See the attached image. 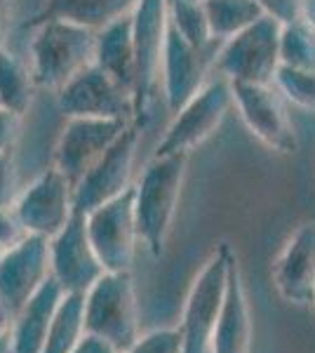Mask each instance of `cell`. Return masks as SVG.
I'll use <instances>...</instances> for the list:
<instances>
[{
  "mask_svg": "<svg viewBox=\"0 0 315 353\" xmlns=\"http://www.w3.org/2000/svg\"><path fill=\"white\" fill-rule=\"evenodd\" d=\"M31 41V73L38 88L59 92L78 73L94 64L96 31L68 19H48Z\"/></svg>",
  "mask_w": 315,
  "mask_h": 353,
  "instance_id": "cell-1",
  "label": "cell"
},
{
  "mask_svg": "<svg viewBox=\"0 0 315 353\" xmlns=\"http://www.w3.org/2000/svg\"><path fill=\"white\" fill-rule=\"evenodd\" d=\"M188 153L153 156L146 163L139 181L134 184V212L139 226V241L160 257L165 250V238L170 233L174 210L179 203L181 181H184Z\"/></svg>",
  "mask_w": 315,
  "mask_h": 353,
  "instance_id": "cell-2",
  "label": "cell"
},
{
  "mask_svg": "<svg viewBox=\"0 0 315 353\" xmlns=\"http://www.w3.org/2000/svg\"><path fill=\"white\" fill-rule=\"evenodd\" d=\"M233 261H236V254L231 245L223 243L214 250V254L193 281L179 325L181 339H184L181 353H210L212 337H214L223 301H226L228 273H231Z\"/></svg>",
  "mask_w": 315,
  "mask_h": 353,
  "instance_id": "cell-3",
  "label": "cell"
},
{
  "mask_svg": "<svg viewBox=\"0 0 315 353\" xmlns=\"http://www.w3.org/2000/svg\"><path fill=\"white\" fill-rule=\"evenodd\" d=\"M167 3L165 0H139L132 10L136 52V83H134V123L144 130L153 118V101L163 78V54L167 41Z\"/></svg>",
  "mask_w": 315,
  "mask_h": 353,
  "instance_id": "cell-4",
  "label": "cell"
},
{
  "mask_svg": "<svg viewBox=\"0 0 315 353\" xmlns=\"http://www.w3.org/2000/svg\"><path fill=\"white\" fill-rule=\"evenodd\" d=\"M85 325H88V334L108 341L120 353L128 351L141 337L130 271H106L88 290Z\"/></svg>",
  "mask_w": 315,
  "mask_h": 353,
  "instance_id": "cell-5",
  "label": "cell"
},
{
  "mask_svg": "<svg viewBox=\"0 0 315 353\" xmlns=\"http://www.w3.org/2000/svg\"><path fill=\"white\" fill-rule=\"evenodd\" d=\"M280 28L283 24L266 14L228 38L216 57V73L231 83L271 85L280 68Z\"/></svg>",
  "mask_w": 315,
  "mask_h": 353,
  "instance_id": "cell-6",
  "label": "cell"
},
{
  "mask_svg": "<svg viewBox=\"0 0 315 353\" xmlns=\"http://www.w3.org/2000/svg\"><path fill=\"white\" fill-rule=\"evenodd\" d=\"M233 104V88L228 78L219 76L205 85L188 104L174 113L167 132L158 141L153 156H172V153H191L198 144L219 128L226 111Z\"/></svg>",
  "mask_w": 315,
  "mask_h": 353,
  "instance_id": "cell-7",
  "label": "cell"
},
{
  "mask_svg": "<svg viewBox=\"0 0 315 353\" xmlns=\"http://www.w3.org/2000/svg\"><path fill=\"white\" fill-rule=\"evenodd\" d=\"M88 233L106 271H130L134 261L139 226L134 212V184L123 196L85 212Z\"/></svg>",
  "mask_w": 315,
  "mask_h": 353,
  "instance_id": "cell-8",
  "label": "cell"
},
{
  "mask_svg": "<svg viewBox=\"0 0 315 353\" xmlns=\"http://www.w3.org/2000/svg\"><path fill=\"white\" fill-rule=\"evenodd\" d=\"M14 210L24 221L28 236L54 238L76 212V186L57 168L40 172L19 196Z\"/></svg>",
  "mask_w": 315,
  "mask_h": 353,
  "instance_id": "cell-9",
  "label": "cell"
},
{
  "mask_svg": "<svg viewBox=\"0 0 315 353\" xmlns=\"http://www.w3.org/2000/svg\"><path fill=\"white\" fill-rule=\"evenodd\" d=\"M223 41L198 48L186 41L174 26H167L163 54V92L167 109L176 113L205 88V78L214 68Z\"/></svg>",
  "mask_w": 315,
  "mask_h": 353,
  "instance_id": "cell-10",
  "label": "cell"
},
{
  "mask_svg": "<svg viewBox=\"0 0 315 353\" xmlns=\"http://www.w3.org/2000/svg\"><path fill=\"white\" fill-rule=\"evenodd\" d=\"M59 109L68 118L134 121V97L101 66H88L57 92Z\"/></svg>",
  "mask_w": 315,
  "mask_h": 353,
  "instance_id": "cell-11",
  "label": "cell"
},
{
  "mask_svg": "<svg viewBox=\"0 0 315 353\" xmlns=\"http://www.w3.org/2000/svg\"><path fill=\"white\" fill-rule=\"evenodd\" d=\"M52 278L68 294H88V290L106 273L88 233V217L76 210L71 221L50 238Z\"/></svg>",
  "mask_w": 315,
  "mask_h": 353,
  "instance_id": "cell-12",
  "label": "cell"
},
{
  "mask_svg": "<svg viewBox=\"0 0 315 353\" xmlns=\"http://www.w3.org/2000/svg\"><path fill=\"white\" fill-rule=\"evenodd\" d=\"M130 125V121L111 118H68L57 141L54 168L61 170L76 186Z\"/></svg>",
  "mask_w": 315,
  "mask_h": 353,
  "instance_id": "cell-13",
  "label": "cell"
},
{
  "mask_svg": "<svg viewBox=\"0 0 315 353\" xmlns=\"http://www.w3.org/2000/svg\"><path fill=\"white\" fill-rule=\"evenodd\" d=\"M139 132L134 123L116 139V144L96 161L90 172L76 184V210L90 212L130 189Z\"/></svg>",
  "mask_w": 315,
  "mask_h": 353,
  "instance_id": "cell-14",
  "label": "cell"
},
{
  "mask_svg": "<svg viewBox=\"0 0 315 353\" xmlns=\"http://www.w3.org/2000/svg\"><path fill=\"white\" fill-rule=\"evenodd\" d=\"M52 278L50 241L28 236L0 259V301L17 316L26 301Z\"/></svg>",
  "mask_w": 315,
  "mask_h": 353,
  "instance_id": "cell-15",
  "label": "cell"
},
{
  "mask_svg": "<svg viewBox=\"0 0 315 353\" xmlns=\"http://www.w3.org/2000/svg\"><path fill=\"white\" fill-rule=\"evenodd\" d=\"M233 104L238 106L245 125L261 144L278 153L296 151V134L292 128L287 113L280 104L278 94L271 85H252V83H231Z\"/></svg>",
  "mask_w": 315,
  "mask_h": 353,
  "instance_id": "cell-16",
  "label": "cell"
},
{
  "mask_svg": "<svg viewBox=\"0 0 315 353\" xmlns=\"http://www.w3.org/2000/svg\"><path fill=\"white\" fill-rule=\"evenodd\" d=\"M273 283L280 297L292 304L315 299V221L299 226L273 264Z\"/></svg>",
  "mask_w": 315,
  "mask_h": 353,
  "instance_id": "cell-17",
  "label": "cell"
},
{
  "mask_svg": "<svg viewBox=\"0 0 315 353\" xmlns=\"http://www.w3.org/2000/svg\"><path fill=\"white\" fill-rule=\"evenodd\" d=\"M64 290L54 278H50L43 288L26 301V306L14 316L12 332H10V351L12 353H43L48 341L50 325L54 321V313L59 309V301L64 297Z\"/></svg>",
  "mask_w": 315,
  "mask_h": 353,
  "instance_id": "cell-18",
  "label": "cell"
},
{
  "mask_svg": "<svg viewBox=\"0 0 315 353\" xmlns=\"http://www.w3.org/2000/svg\"><path fill=\"white\" fill-rule=\"evenodd\" d=\"M94 64L101 66L113 81H118L134 97L136 83V52L132 12L96 28V57Z\"/></svg>",
  "mask_w": 315,
  "mask_h": 353,
  "instance_id": "cell-19",
  "label": "cell"
},
{
  "mask_svg": "<svg viewBox=\"0 0 315 353\" xmlns=\"http://www.w3.org/2000/svg\"><path fill=\"white\" fill-rule=\"evenodd\" d=\"M250 337H252V323H250V309L245 288L240 281L238 261L231 264L228 273V290L226 301L216 323L214 337H212L210 353H247L250 351Z\"/></svg>",
  "mask_w": 315,
  "mask_h": 353,
  "instance_id": "cell-20",
  "label": "cell"
},
{
  "mask_svg": "<svg viewBox=\"0 0 315 353\" xmlns=\"http://www.w3.org/2000/svg\"><path fill=\"white\" fill-rule=\"evenodd\" d=\"M139 0H45L43 10L26 26L48 19H68L90 28H101L120 17L130 14Z\"/></svg>",
  "mask_w": 315,
  "mask_h": 353,
  "instance_id": "cell-21",
  "label": "cell"
},
{
  "mask_svg": "<svg viewBox=\"0 0 315 353\" xmlns=\"http://www.w3.org/2000/svg\"><path fill=\"white\" fill-rule=\"evenodd\" d=\"M88 325H85V294H64L54 321L50 325L48 341L43 353H73V349L85 339Z\"/></svg>",
  "mask_w": 315,
  "mask_h": 353,
  "instance_id": "cell-22",
  "label": "cell"
},
{
  "mask_svg": "<svg viewBox=\"0 0 315 353\" xmlns=\"http://www.w3.org/2000/svg\"><path fill=\"white\" fill-rule=\"evenodd\" d=\"M205 10L212 38L223 43L266 17L256 0H205Z\"/></svg>",
  "mask_w": 315,
  "mask_h": 353,
  "instance_id": "cell-23",
  "label": "cell"
},
{
  "mask_svg": "<svg viewBox=\"0 0 315 353\" xmlns=\"http://www.w3.org/2000/svg\"><path fill=\"white\" fill-rule=\"evenodd\" d=\"M33 73L17 54L0 50V106L24 116L33 101Z\"/></svg>",
  "mask_w": 315,
  "mask_h": 353,
  "instance_id": "cell-24",
  "label": "cell"
},
{
  "mask_svg": "<svg viewBox=\"0 0 315 353\" xmlns=\"http://www.w3.org/2000/svg\"><path fill=\"white\" fill-rule=\"evenodd\" d=\"M280 64L315 71V28L301 17L280 28Z\"/></svg>",
  "mask_w": 315,
  "mask_h": 353,
  "instance_id": "cell-25",
  "label": "cell"
},
{
  "mask_svg": "<svg viewBox=\"0 0 315 353\" xmlns=\"http://www.w3.org/2000/svg\"><path fill=\"white\" fill-rule=\"evenodd\" d=\"M167 3V19L170 24L198 48L214 43L212 38L207 10H205V0H165Z\"/></svg>",
  "mask_w": 315,
  "mask_h": 353,
  "instance_id": "cell-26",
  "label": "cell"
},
{
  "mask_svg": "<svg viewBox=\"0 0 315 353\" xmlns=\"http://www.w3.org/2000/svg\"><path fill=\"white\" fill-rule=\"evenodd\" d=\"M273 83L278 85V90L287 97L292 104L301 106V109H308V111H315V71L280 64Z\"/></svg>",
  "mask_w": 315,
  "mask_h": 353,
  "instance_id": "cell-27",
  "label": "cell"
},
{
  "mask_svg": "<svg viewBox=\"0 0 315 353\" xmlns=\"http://www.w3.org/2000/svg\"><path fill=\"white\" fill-rule=\"evenodd\" d=\"M184 339H181L179 327L170 330H153L148 334H141L128 351L123 353H181Z\"/></svg>",
  "mask_w": 315,
  "mask_h": 353,
  "instance_id": "cell-28",
  "label": "cell"
},
{
  "mask_svg": "<svg viewBox=\"0 0 315 353\" xmlns=\"http://www.w3.org/2000/svg\"><path fill=\"white\" fill-rule=\"evenodd\" d=\"M24 238H28V231L24 221L19 219V214H17L14 203L0 208V248L8 252L10 248L19 245Z\"/></svg>",
  "mask_w": 315,
  "mask_h": 353,
  "instance_id": "cell-29",
  "label": "cell"
},
{
  "mask_svg": "<svg viewBox=\"0 0 315 353\" xmlns=\"http://www.w3.org/2000/svg\"><path fill=\"white\" fill-rule=\"evenodd\" d=\"M21 130V116L0 106V153H12Z\"/></svg>",
  "mask_w": 315,
  "mask_h": 353,
  "instance_id": "cell-30",
  "label": "cell"
},
{
  "mask_svg": "<svg viewBox=\"0 0 315 353\" xmlns=\"http://www.w3.org/2000/svg\"><path fill=\"white\" fill-rule=\"evenodd\" d=\"M263 8V12L273 19H278L280 24H287L301 17V0H256Z\"/></svg>",
  "mask_w": 315,
  "mask_h": 353,
  "instance_id": "cell-31",
  "label": "cell"
},
{
  "mask_svg": "<svg viewBox=\"0 0 315 353\" xmlns=\"http://www.w3.org/2000/svg\"><path fill=\"white\" fill-rule=\"evenodd\" d=\"M14 203V161L12 153H0V208Z\"/></svg>",
  "mask_w": 315,
  "mask_h": 353,
  "instance_id": "cell-32",
  "label": "cell"
},
{
  "mask_svg": "<svg viewBox=\"0 0 315 353\" xmlns=\"http://www.w3.org/2000/svg\"><path fill=\"white\" fill-rule=\"evenodd\" d=\"M73 353H120L116 346H111L108 341L94 337V334H85V339L73 349Z\"/></svg>",
  "mask_w": 315,
  "mask_h": 353,
  "instance_id": "cell-33",
  "label": "cell"
},
{
  "mask_svg": "<svg viewBox=\"0 0 315 353\" xmlns=\"http://www.w3.org/2000/svg\"><path fill=\"white\" fill-rule=\"evenodd\" d=\"M14 316L8 306L0 301V341H10V332H12Z\"/></svg>",
  "mask_w": 315,
  "mask_h": 353,
  "instance_id": "cell-34",
  "label": "cell"
},
{
  "mask_svg": "<svg viewBox=\"0 0 315 353\" xmlns=\"http://www.w3.org/2000/svg\"><path fill=\"white\" fill-rule=\"evenodd\" d=\"M301 19L315 28V0H301Z\"/></svg>",
  "mask_w": 315,
  "mask_h": 353,
  "instance_id": "cell-35",
  "label": "cell"
},
{
  "mask_svg": "<svg viewBox=\"0 0 315 353\" xmlns=\"http://www.w3.org/2000/svg\"><path fill=\"white\" fill-rule=\"evenodd\" d=\"M5 17H8V0H0V50H3V36H5Z\"/></svg>",
  "mask_w": 315,
  "mask_h": 353,
  "instance_id": "cell-36",
  "label": "cell"
},
{
  "mask_svg": "<svg viewBox=\"0 0 315 353\" xmlns=\"http://www.w3.org/2000/svg\"><path fill=\"white\" fill-rule=\"evenodd\" d=\"M3 254H5V250H3V248H0V259H3Z\"/></svg>",
  "mask_w": 315,
  "mask_h": 353,
  "instance_id": "cell-37",
  "label": "cell"
},
{
  "mask_svg": "<svg viewBox=\"0 0 315 353\" xmlns=\"http://www.w3.org/2000/svg\"><path fill=\"white\" fill-rule=\"evenodd\" d=\"M0 353H12V351H10V346H8V349H5V351H0Z\"/></svg>",
  "mask_w": 315,
  "mask_h": 353,
  "instance_id": "cell-38",
  "label": "cell"
},
{
  "mask_svg": "<svg viewBox=\"0 0 315 353\" xmlns=\"http://www.w3.org/2000/svg\"><path fill=\"white\" fill-rule=\"evenodd\" d=\"M313 306H315V299H313Z\"/></svg>",
  "mask_w": 315,
  "mask_h": 353,
  "instance_id": "cell-39",
  "label": "cell"
}]
</instances>
